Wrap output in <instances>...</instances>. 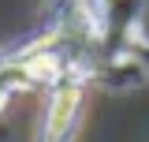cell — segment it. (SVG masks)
<instances>
[{"instance_id":"2","label":"cell","mask_w":149,"mask_h":142,"mask_svg":"<svg viewBox=\"0 0 149 142\" xmlns=\"http://www.w3.org/2000/svg\"><path fill=\"white\" fill-rule=\"evenodd\" d=\"M22 82H30V71H26V64H0V112H4V105H8L11 90L22 86Z\"/></svg>"},{"instance_id":"1","label":"cell","mask_w":149,"mask_h":142,"mask_svg":"<svg viewBox=\"0 0 149 142\" xmlns=\"http://www.w3.org/2000/svg\"><path fill=\"white\" fill-rule=\"evenodd\" d=\"M74 116H78V90H74V86L56 90L52 105H49V116H45V142L67 138V135H71Z\"/></svg>"}]
</instances>
